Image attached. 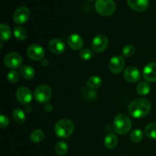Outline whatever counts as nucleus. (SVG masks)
I'll return each mask as SVG.
<instances>
[{
    "mask_svg": "<svg viewBox=\"0 0 156 156\" xmlns=\"http://www.w3.org/2000/svg\"><path fill=\"white\" fill-rule=\"evenodd\" d=\"M152 105L146 98H138L133 101L129 105V113L135 118H143L148 115L151 111Z\"/></svg>",
    "mask_w": 156,
    "mask_h": 156,
    "instance_id": "obj_1",
    "label": "nucleus"
},
{
    "mask_svg": "<svg viewBox=\"0 0 156 156\" xmlns=\"http://www.w3.org/2000/svg\"><path fill=\"white\" fill-rule=\"evenodd\" d=\"M114 129L117 133L125 135L128 133L132 127V123L129 117L123 114H118L115 117L114 120Z\"/></svg>",
    "mask_w": 156,
    "mask_h": 156,
    "instance_id": "obj_2",
    "label": "nucleus"
},
{
    "mask_svg": "<svg viewBox=\"0 0 156 156\" xmlns=\"http://www.w3.org/2000/svg\"><path fill=\"white\" fill-rule=\"evenodd\" d=\"M74 123L69 119H62L56 123L54 130L60 138H68L74 132Z\"/></svg>",
    "mask_w": 156,
    "mask_h": 156,
    "instance_id": "obj_3",
    "label": "nucleus"
},
{
    "mask_svg": "<svg viewBox=\"0 0 156 156\" xmlns=\"http://www.w3.org/2000/svg\"><path fill=\"white\" fill-rule=\"evenodd\" d=\"M95 9L102 16H110L115 12L116 5L113 0H97Z\"/></svg>",
    "mask_w": 156,
    "mask_h": 156,
    "instance_id": "obj_4",
    "label": "nucleus"
},
{
    "mask_svg": "<svg viewBox=\"0 0 156 156\" xmlns=\"http://www.w3.org/2000/svg\"><path fill=\"white\" fill-rule=\"evenodd\" d=\"M34 98L38 103L47 104L52 95V89L49 85H41L34 91Z\"/></svg>",
    "mask_w": 156,
    "mask_h": 156,
    "instance_id": "obj_5",
    "label": "nucleus"
},
{
    "mask_svg": "<svg viewBox=\"0 0 156 156\" xmlns=\"http://www.w3.org/2000/svg\"><path fill=\"white\" fill-rule=\"evenodd\" d=\"M22 57L17 53H9L5 56V65L11 69H18L22 64Z\"/></svg>",
    "mask_w": 156,
    "mask_h": 156,
    "instance_id": "obj_6",
    "label": "nucleus"
},
{
    "mask_svg": "<svg viewBox=\"0 0 156 156\" xmlns=\"http://www.w3.org/2000/svg\"><path fill=\"white\" fill-rule=\"evenodd\" d=\"M108 45V39L105 34H98L91 42V47L97 53H102Z\"/></svg>",
    "mask_w": 156,
    "mask_h": 156,
    "instance_id": "obj_7",
    "label": "nucleus"
},
{
    "mask_svg": "<svg viewBox=\"0 0 156 156\" xmlns=\"http://www.w3.org/2000/svg\"><path fill=\"white\" fill-rule=\"evenodd\" d=\"M30 17V12L27 7H20L15 10L13 15L15 22L18 24H23L27 22Z\"/></svg>",
    "mask_w": 156,
    "mask_h": 156,
    "instance_id": "obj_8",
    "label": "nucleus"
},
{
    "mask_svg": "<svg viewBox=\"0 0 156 156\" xmlns=\"http://www.w3.org/2000/svg\"><path fill=\"white\" fill-rule=\"evenodd\" d=\"M27 56L34 60H42L44 56V50L38 44H32L27 48Z\"/></svg>",
    "mask_w": 156,
    "mask_h": 156,
    "instance_id": "obj_9",
    "label": "nucleus"
},
{
    "mask_svg": "<svg viewBox=\"0 0 156 156\" xmlns=\"http://www.w3.org/2000/svg\"><path fill=\"white\" fill-rule=\"evenodd\" d=\"M16 98L21 105H27L32 100L31 91L26 87H21L17 91Z\"/></svg>",
    "mask_w": 156,
    "mask_h": 156,
    "instance_id": "obj_10",
    "label": "nucleus"
},
{
    "mask_svg": "<svg viewBox=\"0 0 156 156\" xmlns=\"http://www.w3.org/2000/svg\"><path fill=\"white\" fill-rule=\"evenodd\" d=\"M125 62L121 56H115L111 58L109 62V69L114 74H119L124 68Z\"/></svg>",
    "mask_w": 156,
    "mask_h": 156,
    "instance_id": "obj_11",
    "label": "nucleus"
},
{
    "mask_svg": "<svg viewBox=\"0 0 156 156\" xmlns=\"http://www.w3.org/2000/svg\"><path fill=\"white\" fill-rule=\"evenodd\" d=\"M123 76H124L125 79L131 83L139 82L141 77L140 70L135 66H128L127 68H126Z\"/></svg>",
    "mask_w": 156,
    "mask_h": 156,
    "instance_id": "obj_12",
    "label": "nucleus"
},
{
    "mask_svg": "<svg viewBox=\"0 0 156 156\" xmlns=\"http://www.w3.org/2000/svg\"><path fill=\"white\" fill-rule=\"evenodd\" d=\"M143 78L150 82H156V62H150L143 69Z\"/></svg>",
    "mask_w": 156,
    "mask_h": 156,
    "instance_id": "obj_13",
    "label": "nucleus"
},
{
    "mask_svg": "<svg viewBox=\"0 0 156 156\" xmlns=\"http://www.w3.org/2000/svg\"><path fill=\"white\" fill-rule=\"evenodd\" d=\"M48 48L53 54L59 55L65 51L66 46L60 40L53 39L48 43Z\"/></svg>",
    "mask_w": 156,
    "mask_h": 156,
    "instance_id": "obj_14",
    "label": "nucleus"
},
{
    "mask_svg": "<svg viewBox=\"0 0 156 156\" xmlns=\"http://www.w3.org/2000/svg\"><path fill=\"white\" fill-rule=\"evenodd\" d=\"M67 43L70 48L74 50H79L82 49L84 44V41L82 37L76 34L70 35L67 39Z\"/></svg>",
    "mask_w": 156,
    "mask_h": 156,
    "instance_id": "obj_15",
    "label": "nucleus"
},
{
    "mask_svg": "<svg viewBox=\"0 0 156 156\" xmlns=\"http://www.w3.org/2000/svg\"><path fill=\"white\" fill-rule=\"evenodd\" d=\"M129 7L136 12H143L149 5V0H127Z\"/></svg>",
    "mask_w": 156,
    "mask_h": 156,
    "instance_id": "obj_16",
    "label": "nucleus"
},
{
    "mask_svg": "<svg viewBox=\"0 0 156 156\" xmlns=\"http://www.w3.org/2000/svg\"><path fill=\"white\" fill-rule=\"evenodd\" d=\"M104 143L107 149H113L117 146V137L114 133H108V135L105 136V140H104Z\"/></svg>",
    "mask_w": 156,
    "mask_h": 156,
    "instance_id": "obj_17",
    "label": "nucleus"
},
{
    "mask_svg": "<svg viewBox=\"0 0 156 156\" xmlns=\"http://www.w3.org/2000/svg\"><path fill=\"white\" fill-rule=\"evenodd\" d=\"M20 75L25 79H32L35 76V70L30 66H24L20 69Z\"/></svg>",
    "mask_w": 156,
    "mask_h": 156,
    "instance_id": "obj_18",
    "label": "nucleus"
},
{
    "mask_svg": "<svg viewBox=\"0 0 156 156\" xmlns=\"http://www.w3.org/2000/svg\"><path fill=\"white\" fill-rule=\"evenodd\" d=\"M102 85V79L99 76H91L87 81V85L92 89L98 88Z\"/></svg>",
    "mask_w": 156,
    "mask_h": 156,
    "instance_id": "obj_19",
    "label": "nucleus"
},
{
    "mask_svg": "<svg viewBox=\"0 0 156 156\" xmlns=\"http://www.w3.org/2000/svg\"><path fill=\"white\" fill-rule=\"evenodd\" d=\"M145 134L146 136L149 137L152 140H155L156 139V123H150L148 124L145 128Z\"/></svg>",
    "mask_w": 156,
    "mask_h": 156,
    "instance_id": "obj_20",
    "label": "nucleus"
},
{
    "mask_svg": "<svg viewBox=\"0 0 156 156\" xmlns=\"http://www.w3.org/2000/svg\"><path fill=\"white\" fill-rule=\"evenodd\" d=\"M151 87L148 82H141L136 87V91L140 95H146L150 92Z\"/></svg>",
    "mask_w": 156,
    "mask_h": 156,
    "instance_id": "obj_21",
    "label": "nucleus"
},
{
    "mask_svg": "<svg viewBox=\"0 0 156 156\" xmlns=\"http://www.w3.org/2000/svg\"><path fill=\"white\" fill-rule=\"evenodd\" d=\"M0 31H1L2 41H8L12 37V30L10 27L5 24H1L0 25Z\"/></svg>",
    "mask_w": 156,
    "mask_h": 156,
    "instance_id": "obj_22",
    "label": "nucleus"
},
{
    "mask_svg": "<svg viewBox=\"0 0 156 156\" xmlns=\"http://www.w3.org/2000/svg\"><path fill=\"white\" fill-rule=\"evenodd\" d=\"M54 150L58 155H64L68 152V146L65 142H58L55 146Z\"/></svg>",
    "mask_w": 156,
    "mask_h": 156,
    "instance_id": "obj_23",
    "label": "nucleus"
},
{
    "mask_svg": "<svg viewBox=\"0 0 156 156\" xmlns=\"http://www.w3.org/2000/svg\"><path fill=\"white\" fill-rule=\"evenodd\" d=\"M13 118L16 123H20V124L24 123L26 120L24 112L21 109H19V108L15 109V111H13Z\"/></svg>",
    "mask_w": 156,
    "mask_h": 156,
    "instance_id": "obj_24",
    "label": "nucleus"
},
{
    "mask_svg": "<svg viewBox=\"0 0 156 156\" xmlns=\"http://www.w3.org/2000/svg\"><path fill=\"white\" fill-rule=\"evenodd\" d=\"M82 94L86 100L88 101H92L94 100L97 97V93L94 91L92 88H89V87H86L82 89Z\"/></svg>",
    "mask_w": 156,
    "mask_h": 156,
    "instance_id": "obj_25",
    "label": "nucleus"
},
{
    "mask_svg": "<svg viewBox=\"0 0 156 156\" xmlns=\"http://www.w3.org/2000/svg\"><path fill=\"white\" fill-rule=\"evenodd\" d=\"M14 35L19 41H24L27 37V31L24 27L16 26L14 28Z\"/></svg>",
    "mask_w": 156,
    "mask_h": 156,
    "instance_id": "obj_26",
    "label": "nucleus"
},
{
    "mask_svg": "<svg viewBox=\"0 0 156 156\" xmlns=\"http://www.w3.org/2000/svg\"><path fill=\"white\" fill-rule=\"evenodd\" d=\"M44 138V133H43L41 130H40V129H37V130L34 131L30 136V140L34 143H41V141H43Z\"/></svg>",
    "mask_w": 156,
    "mask_h": 156,
    "instance_id": "obj_27",
    "label": "nucleus"
},
{
    "mask_svg": "<svg viewBox=\"0 0 156 156\" xmlns=\"http://www.w3.org/2000/svg\"><path fill=\"white\" fill-rule=\"evenodd\" d=\"M93 56H94V53L89 49H84V50H81L80 53H79V57L82 60H89Z\"/></svg>",
    "mask_w": 156,
    "mask_h": 156,
    "instance_id": "obj_28",
    "label": "nucleus"
},
{
    "mask_svg": "<svg viewBox=\"0 0 156 156\" xmlns=\"http://www.w3.org/2000/svg\"><path fill=\"white\" fill-rule=\"evenodd\" d=\"M143 138V133L140 129H135L130 134V139L134 143H139Z\"/></svg>",
    "mask_w": 156,
    "mask_h": 156,
    "instance_id": "obj_29",
    "label": "nucleus"
},
{
    "mask_svg": "<svg viewBox=\"0 0 156 156\" xmlns=\"http://www.w3.org/2000/svg\"><path fill=\"white\" fill-rule=\"evenodd\" d=\"M135 47L131 45V44H129V45H126L123 47V50H122V53H123L125 57H130L135 53Z\"/></svg>",
    "mask_w": 156,
    "mask_h": 156,
    "instance_id": "obj_30",
    "label": "nucleus"
},
{
    "mask_svg": "<svg viewBox=\"0 0 156 156\" xmlns=\"http://www.w3.org/2000/svg\"><path fill=\"white\" fill-rule=\"evenodd\" d=\"M7 79L9 80V82L10 83L15 84L19 79V76H18V73H17L15 70H11L7 75Z\"/></svg>",
    "mask_w": 156,
    "mask_h": 156,
    "instance_id": "obj_31",
    "label": "nucleus"
},
{
    "mask_svg": "<svg viewBox=\"0 0 156 156\" xmlns=\"http://www.w3.org/2000/svg\"><path fill=\"white\" fill-rule=\"evenodd\" d=\"M0 123H1V127L2 128H5L7 127L8 125L9 124V120L6 116L4 114H2L0 117Z\"/></svg>",
    "mask_w": 156,
    "mask_h": 156,
    "instance_id": "obj_32",
    "label": "nucleus"
},
{
    "mask_svg": "<svg viewBox=\"0 0 156 156\" xmlns=\"http://www.w3.org/2000/svg\"><path fill=\"white\" fill-rule=\"evenodd\" d=\"M44 109H45V111H47V112H50V111L53 110V106H52V105H50V104L47 103V104H45Z\"/></svg>",
    "mask_w": 156,
    "mask_h": 156,
    "instance_id": "obj_33",
    "label": "nucleus"
},
{
    "mask_svg": "<svg viewBox=\"0 0 156 156\" xmlns=\"http://www.w3.org/2000/svg\"><path fill=\"white\" fill-rule=\"evenodd\" d=\"M41 64H42L44 66H47L49 65V62L47 59H43L41 60Z\"/></svg>",
    "mask_w": 156,
    "mask_h": 156,
    "instance_id": "obj_34",
    "label": "nucleus"
},
{
    "mask_svg": "<svg viewBox=\"0 0 156 156\" xmlns=\"http://www.w3.org/2000/svg\"><path fill=\"white\" fill-rule=\"evenodd\" d=\"M25 111H27V113H30L32 111V108H31V107L29 106V105H27V106H26Z\"/></svg>",
    "mask_w": 156,
    "mask_h": 156,
    "instance_id": "obj_35",
    "label": "nucleus"
},
{
    "mask_svg": "<svg viewBox=\"0 0 156 156\" xmlns=\"http://www.w3.org/2000/svg\"><path fill=\"white\" fill-rule=\"evenodd\" d=\"M87 1H93V0H87Z\"/></svg>",
    "mask_w": 156,
    "mask_h": 156,
    "instance_id": "obj_36",
    "label": "nucleus"
},
{
    "mask_svg": "<svg viewBox=\"0 0 156 156\" xmlns=\"http://www.w3.org/2000/svg\"><path fill=\"white\" fill-rule=\"evenodd\" d=\"M121 156H126V155H121Z\"/></svg>",
    "mask_w": 156,
    "mask_h": 156,
    "instance_id": "obj_37",
    "label": "nucleus"
}]
</instances>
